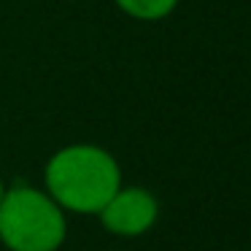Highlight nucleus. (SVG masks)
<instances>
[{"label":"nucleus","instance_id":"2","mask_svg":"<svg viewBox=\"0 0 251 251\" xmlns=\"http://www.w3.org/2000/svg\"><path fill=\"white\" fill-rule=\"evenodd\" d=\"M68 238V216L46 189L8 186L0 200V243L8 251H57Z\"/></svg>","mask_w":251,"mask_h":251},{"label":"nucleus","instance_id":"3","mask_svg":"<svg viewBox=\"0 0 251 251\" xmlns=\"http://www.w3.org/2000/svg\"><path fill=\"white\" fill-rule=\"evenodd\" d=\"M98 216L111 235L138 238V235H146L157 224L159 202L143 186H119L111 195V200L100 208Z\"/></svg>","mask_w":251,"mask_h":251},{"label":"nucleus","instance_id":"4","mask_svg":"<svg viewBox=\"0 0 251 251\" xmlns=\"http://www.w3.org/2000/svg\"><path fill=\"white\" fill-rule=\"evenodd\" d=\"M114 3L138 22H159L170 17L178 6V0H114Z\"/></svg>","mask_w":251,"mask_h":251},{"label":"nucleus","instance_id":"5","mask_svg":"<svg viewBox=\"0 0 251 251\" xmlns=\"http://www.w3.org/2000/svg\"><path fill=\"white\" fill-rule=\"evenodd\" d=\"M3 195H6V184H3V178H0V200H3Z\"/></svg>","mask_w":251,"mask_h":251},{"label":"nucleus","instance_id":"1","mask_svg":"<svg viewBox=\"0 0 251 251\" xmlns=\"http://www.w3.org/2000/svg\"><path fill=\"white\" fill-rule=\"evenodd\" d=\"M44 184L65 213L98 216L100 208L122 186V168L103 146L71 143L51 154L44 170Z\"/></svg>","mask_w":251,"mask_h":251}]
</instances>
